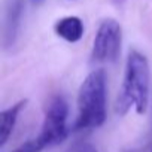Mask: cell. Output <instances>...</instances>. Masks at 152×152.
<instances>
[{
    "label": "cell",
    "mask_w": 152,
    "mask_h": 152,
    "mask_svg": "<svg viewBox=\"0 0 152 152\" xmlns=\"http://www.w3.org/2000/svg\"><path fill=\"white\" fill-rule=\"evenodd\" d=\"M151 69L146 57L139 51H130L125 61V73L116 97L115 112L125 115L131 107L139 115H145L149 106Z\"/></svg>",
    "instance_id": "cell-1"
},
{
    "label": "cell",
    "mask_w": 152,
    "mask_h": 152,
    "mask_svg": "<svg viewBox=\"0 0 152 152\" xmlns=\"http://www.w3.org/2000/svg\"><path fill=\"white\" fill-rule=\"evenodd\" d=\"M106 73L102 69L93 70L79 87L76 106L78 116L73 124L75 131L93 130L104 124L106 110Z\"/></svg>",
    "instance_id": "cell-2"
},
{
    "label": "cell",
    "mask_w": 152,
    "mask_h": 152,
    "mask_svg": "<svg viewBox=\"0 0 152 152\" xmlns=\"http://www.w3.org/2000/svg\"><path fill=\"white\" fill-rule=\"evenodd\" d=\"M69 119V104L61 96H54L45 107L43 122L39 133V140L45 145V148H51L60 145L66 140L69 134L67 128Z\"/></svg>",
    "instance_id": "cell-3"
},
{
    "label": "cell",
    "mask_w": 152,
    "mask_h": 152,
    "mask_svg": "<svg viewBox=\"0 0 152 152\" xmlns=\"http://www.w3.org/2000/svg\"><path fill=\"white\" fill-rule=\"evenodd\" d=\"M122 28L113 18L103 20L97 28L93 40L91 61L93 63H113L121 54Z\"/></svg>",
    "instance_id": "cell-4"
},
{
    "label": "cell",
    "mask_w": 152,
    "mask_h": 152,
    "mask_svg": "<svg viewBox=\"0 0 152 152\" xmlns=\"http://www.w3.org/2000/svg\"><path fill=\"white\" fill-rule=\"evenodd\" d=\"M54 31L58 37L64 39L66 42L75 43V42H79L82 39L85 27H84V23L79 17L70 15V17L60 18L54 26Z\"/></svg>",
    "instance_id": "cell-5"
},
{
    "label": "cell",
    "mask_w": 152,
    "mask_h": 152,
    "mask_svg": "<svg viewBox=\"0 0 152 152\" xmlns=\"http://www.w3.org/2000/svg\"><path fill=\"white\" fill-rule=\"evenodd\" d=\"M27 100H20L18 103L9 106L8 109H3L0 112V146H5L8 143V140L11 139L14 128L17 125L20 112L26 107Z\"/></svg>",
    "instance_id": "cell-6"
},
{
    "label": "cell",
    "mask_w": 152,
    "mask_h": 152,
    "mask_svg": "<svg viewBox=\"0 0 152 152\" xmlns=\"http://www.w3.org/2000/svg\"><path fill=\"white\" fill-rule=\"evenodd\" d=\"M21 15H23V2L21 0H12L6 12V23H5V45L6 46L14 45L18 36Z\"/></svg>",
    "instance_id": "cell-7"
},
{
    "label": "cell",
    "mask_w": 152,
    "mask_h": 152,
    "mask_svg": "<svg viewBox=\"0 0 152 152\" xmlns=\"http://www.w3.org/2000/svg\"><path fill=\"white\" fill-rule=\"evenodd\" d=\"M43 149H46L45 145L39 140V137H36L33 140H27L26 143H23L21 146H18L11 152H42Z\"/></svg>",
    "instance_id": "cell-8"
},
{
    "label": "cell",
    "mask_w": 152,
    "mask_h": 152,
    "mask_svg": "<svg viewBox=\"0 0 152 152\" xmlns=\"http://www.w3.org/2000/svg\"><path fill=\"white\" fill-rule=\"evenodd\" d=\"M70 152H99L97 148L90 142H78L70 149Z\"/></svg>",
    "instance_id": "cell-9"
},
{
    "label": "cell",
    "mask_w": 152,
    "mask_h": 152,
    "mask_svg": "<svg viewBox=\"0 0 152 152\" xmlns=\"http://www.w3.org/2000/svg\"><path fill=\"white\" fill-rule=\"evenodd\" d=\"M125 2H127V0H112V3L116 5V6H121V5H124Z\"/></svg>",
    "instance_id": "cell-10"
},
{
    "label": "cell",
    "mask_w": 152,
    "mask_h": 152,
    "mask_svg": "<svg viewBox=\"0 0 152 152\" xmlns=\"http://www.w3.org/2000/svg\"><path fill=\"white\" fill-rule=\"evenodd\" d=\"M31 2H33V3H36V5H39V3H42V2H43V0H31Z\"/></svg>",
    "instance_id": "cell-11"
},
{
    "label": "cell",
    "mask_w": 152,
    "mask_h": 152,
    "mask_svg": "<svg viewBox=\"0 0 152 152\" xmlns=\"http://www.w3.org/2000/svg\"><path fill=\"white\" fill-rule=\"evenodd\" d=\"M151 152H152V149H151Z\"/></svg>",
    "instance_id": "cell-12"
}]
</instances>
